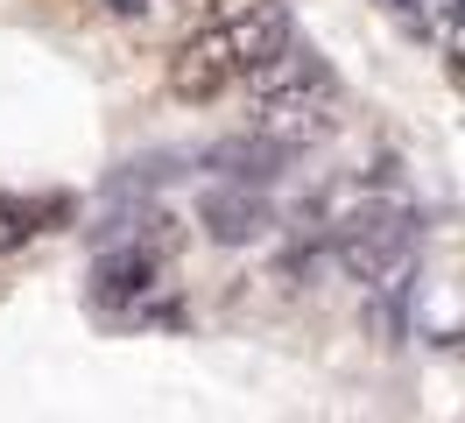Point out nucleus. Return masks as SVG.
<instances>
[{
    "label": "nucleus",
    "instance_id": "obj_1",
    "mask_svg": "<svg viewBox=\"0 0 465 423\" xmlns=\"http://www.w3.org/2000/svg\"><path fill=\"white\" fill-rule=\"evenodd\" d=\"M282 50H296L290 7L268 0V7H254V15H240V22H226V28H198V35L170 56V92L183 106H204V99H219L226 85H247L254 71H268Z\"/></svg>",
    "mask_w": 465,
    "mask_h": 423
},
{
    "label": "nucleus",
    "instance_id": "obj_2",
    "mask_svg": "<svg viewBox=\"0 0 465 423\" xmlns=\"http://www.w3.org/2000/svg\"><path fill=\"white\" fill-rule=\"evenodd\" d=\"M254 127L262 141L275 148H296V141H311L318 127H331V113H339V71L324 64V56H303V50H282L268 71H254Z\"/></svg>",
    "mask_w": 465,
    "mask_h": 423
},
{
    "label": "nucleus",
    "instance_id": "obj_3",
    "mask_svg": "<svg viewBox=\"0 0 465 423\" xmlns=\"http://www.w3.org/2000/svg\"><path fill=\"white\" fill-rule=\"evenodd\" d=\"M339 247H346V268L360 282H402L409 247H416V226H409V212H360Z\"/></svg>",
    "mask_w": 465,
    "mask_h": 423
},
{
    "label": "nucleus",
    "instance_id": "obj_4",
    "mask_svg": "<svg viewBox=\"0 0 465 423\" xmlns=\"http://www.w3.org/2000/svg\"><path fill=\"white\" fill-rule=\"evenodd\" d=\"M163 233H134V240H120L114 254H99V268H92V297L106 310H142V297L163 282Z\"/></svg>",
    "mask_w": 465,
    "mask_h": 423
},
{
    "label": "nucleus",
    "instance_id": "obj_5",
    "mask_svg": "<svg viewBox=\"0 0 465 423\" xmlns=\"http://www.w3.org/2000/svg\"><path fill=\"white\" fill-rule=\"evenodd\" d=\"M198 219L219 233V240H254L268 226V205H262V191H247V184H226V191H212V197H198Z\"/></svg>",
    "mask_w": 465,
    "mask_h": 423
},
{
    "label": "nucleus",
    "instance_id": "obj_6",
    "mask_svg": "<svg viewBox=\"0 0 465 423\" xmlns=\"http://www.w3.org/2000/svg\"><path fill=\"white\" fill-rule=\"evenodd\" d=\"M191 15H198L204 28H226V22H240V15H254V7H268V0H183Z\"/></svg>",
    "mask_w": 465,
    "mask_h": 423
},
{
    "label": "nucleus",
    "instance_id": "obj_7",
    "mask_svg": "<svg viewBox=\"0 0 465 423\" xmlns=\"http://www.w3.org/2000/svg\"><path fill=\"white\" fill-rule=\"evenodd\" d=\"M22 233H29V212H22L15 197H0V254L22 247Z\"/></svg>",
    "mask_w": 465,
    "mask_h": 423
}]
</instances>
